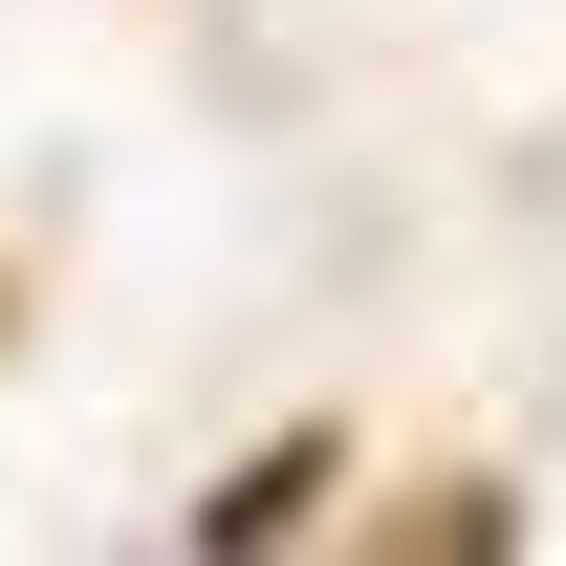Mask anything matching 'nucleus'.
<instances>
[{
	"instance_id": "f257e3e1",
	"label": "nucleus",
	"mask_w": 566,
	"mask_h": 566,
	"mask_svg": "<svg viewBox=\"0 0 566 566\" xmlns=\"http://www.w3.org/2000/svg\"><path fill=\"white\" fill-rule=\"evenodd\" d=\"M327 480H349V458H327V436H283V458H240V480L197 501V545H283V523H305Z\"/></svg>"
}]
</instances>
